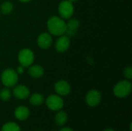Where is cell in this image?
<instances>
[{"label":"cell","mask_w":132,"mask_h":131,"mask_svg":"<svg viewBox=\"0 0 132 131\" xmlns=\"http://www.w3.org/2000/svg\"><path fill=\"white\" fill-rule=\"evenodd\" d=\"M47 29L50 34L56 36L64 35L67 31V22L58 16H52L47 21Z\"/></svg>","instance_id":"obj_1"},{"label":"cell","mask_w":132,"mask_h":131,"mask_svg":"<svg viewBox=\"0 0 132 131\" xmlns=\"http://www.w3.org/2000/svg\"><path fill=\"white\" fill-rule=\"evenodd\" d=\"M18 80L19 76L17 73L11 68L5 69L1 75V81L6 87L14 86L17 83Z\"/></svg>","instance_id":"obj_2"},{"label":"cell","mask_w":132,"mask_h":131,"mask_svg":"<svg viewBox=\"0 0 132 131\" xmlns=\"http://www.w3.org/2000/svg\"><path fill=\"white\" fill-rule=\"evenodd\" d=\"M131 83L128 80H122L118 83L114 87V93L119 98L128 97L131 91Z\"/></svg>","instance_id":"obj_3"},{"label":"cell","mask_w":132,"mask_h":131,"mask_svg":"<svg viewBox=\"0 0 132 131\" xmlns=\"http://www.w3.org/2000/svg\"><path fill=\"white\" fill-rule=\"evenodd\" d=\"M35 59L33 52L29 49H22L19 51L18 55V60L23 67L30 66Z\"/></svg>","instance_id":"obj_4"},{"label":"cell","mask_w":132,"mask_h":131,"mask_svg":"<svg viewBox=\"0 0 132 131\" xmlns=\"http://www.w3.org/2000/svg\"><path fill=\"white\" fill-rule=\"evenodd\" d=\"M58 11L62 19H70L73 15L74 12L73 2H70L69 0L62 1L59 5Z\"/></svg>","instance_id":"obj_5"},{"label":"cell","mask_w":132,"mask_h":131,"mask_svg":"<svg viewBox=\"0 0 132 131\" xmlns=\"http://www.w3.org/2000/svg\"><path fill=\"white\" fill-rule=\"evenodd\" d=\"M47 107L52 110H59L63 107V100L58 95H50L46 100Z\"/></svg>","instance_id":"obj_6"},{"label":"cell","mask_w":132,"mask_h":131,"mask_svg":"<svg viewBox=\"0 0 132 131\" xmlns=\"http://www.w3.org/2000/svg\"><path fill=\"white\" fill-rule=\"evenodd\" d=\"M101 100V94L98 90H92L89 91L86 96V102L90 107L97 106Z\"/></svg>","instance_id":"obj_7"},{"label":"cell","mask_w":132,"mask_h":131,"mask_svg":"<svg viewBox=\"0 0 132 131\" xmlns=\"http://www.w3.org/2000/svg\"><path fill=\"white\" fill-rule=\"evenodd\" d=\"M70 45V38L67 36L62 35L56 40V44H55V48H56L57 52L64 53L69 49Z\"/></svg>","instance_id":"obj_8"},{"label":"cell","mask_w":132,"mask_h":131,"mask_svg":"<svg viewBox=\"0 0 132 131\" xmlns=\"http://www.w3.org/2000/svg\"><path fill=\"white\" fill-rule=\"evenodd\" d=\"M53 42L50 33L43 32L37 38V44L41 49H48Z\"/></svg>","instance_id":"obj_9"},{"label":"cell","mask_w":132,"mask_h":131,"mask_svg":"<svg viewBox=\"0 0 132 131\" xmlns=\"http://www.w3.org/2000/svg\"><path fill=\"white\" fill-rule=\"evenodd\" d=\"M55 90L60 96H67L70 93V85L64 80H60L55 84Z\"/></svg>","instance_id":"obj_10"},{"label":"cell","mask_w":132,"mask_h":131,"mask_svg":"<svg viewBox=\"0 0 132 131\" xmlns=\"http://www.w3.org/2000/svg\"><path fill=\"white\" fill-rule=\"evenodd\" d=\"M29 90L27 86L24 85H19L17 86L13 90V94L14 96L19 100H25L29 96Z\"/></svg>","instance_id":"obj_11"},{"label":"cell","mask_w":132,"mask_h":131,"mask_svg":"<svg viewBox=\"0 0 132 131\" xmlns=\"http://www.w3.org/2000/svg\"><path fill=\"white\" fill-rule=\"evenodd\" d=\"M79 25H80V22L77 19H70L67 23V31H66L67 36L68 37L73 36L75 34L76 30L79 28Z\"/></svg>","instance_id":"obj_12"},{"label":"cell","mask_w":132,"mask_h":131,"mask_svg":"<svg viewBox=\"0 0 132 131\" xmlns=\"http://www.w3.org/2000/svg\"><path fill=\"white\" fill-rule=\"evenodd\" d=\"M15 116L19 120H24L29 116V110L27 107L21 106L16 108L15 110Z\"/></svg>","instance_id":"obj_13"},{"label":"cell","mask_w":132,"mask_h":131,"mask_svg":"<svg viewBox=\"0 0 132 131\" xmlns=\"http://www.w3.org/2000/svg\"><path fill=\"white\" fill-rule=\"evenodd\" d=\"M29 73L32 77L39 78V77L43 76V75L44 73V69L39 65H33L29 67Z\"/></svg>","instance_id":"obj_14"},{"label":"cell","mask_w":132,"mask_h":131,"mask_svg":"<svg viewBox=\"0 0 132 131\" xmlns=\"http://www.w3.org/2000/svg\"><path fill=\"white\" fill-rule=\"evenodd\" d=\"M67 120V115L64 111H60L55 117L56 124L59 126H62L66 124Z\"/></svg>","instance_id":"obj_15"},{"label":"cell","mask_w":132,"mask_h":131,"mask_svg":"<svg viewBox=\"0 0 132 131\" xmlns=\"http://www.w3.org/2000/svg\"><path fill=\"white\" fill-rule=\"evenodd\" d=\"M13 10V5L10 2H5L1 5L0 8V12H2L3 15H9L10 14Z\"/></svg>","instance_id":"obj_16"},{"label":"cell","mask_w":132,"mask_h":131,"mask_svg":"<svg viewBox=\"0 0 132 131\" xmlns=\"http://www.w3.org/2000/svg\"><path fill=\"white\" fill-rule=\"evenodd\" d=\"M29 101H30L31 104H32L34 106H39L43 103L44 98H43V95H41L39 93H34L30 97Z\"/></svg>","instance_id":"obj_17"},{"label":"cell","mask_w":132,"mask_h":131,"mask_svg":"<svg viewBox=\"0 0 132 131\" xmlns=\"http://www.w3.org/2000/svg\"><path fill=\"white\" fill-rule=\"evenodd\" d=\"M1 131H21L20 127L15 123H7L3 125Z\"/></svg>","instance_id":"obj_18"},{"label":"cell","mask_w":132,"mask_h":131,"mask_svg":"<svg viewBox=\"0 0 132 131\" xmlns=\"http://www.w3.org/2000/svg\"><path fill=\"white\" fill-rule=\"evenodd\" d=\"M11 98V92L9 89L5 88L0 92V99L2 101H7Z\"/></svg>","instance_id":"obj_19"},{"label":"cell","mask_w":132,"mask_h":131,"mask_svg":"<svg viewBox=\"0 0 132 131\" xmlns=\"http://www.w3.org/2000/svg\"><path fill=\"white\" fill-rule=\"evenodd\" d=\"M124 76L128 79V80H131L132 79V68L131 66H128L124 70Z\"/></svg>","instance_id":"obj_20"},{"label":"cell","mask_w":132,"mask_h":131,"mask_svg":"<svg viewBox=\"0 0 132 131\" xmlns=\"http://www.w3.org/2000/svg\"><path fill=\"white\" fill-rule=\"evenodd\" d=\"M15 72L17 73V74H22L24 73V67L22 66H19Z\"/></svg>","instance_id":"obj_21"},{"label":"cell","mask_w":132,"mask_h":131,"mask_svg":"<svg viewBox=\"0 0 132 131\" xmlns=\"http://www.w3.org/2000/svg\"><path fill=\"white\" fill-rule=\"evenodd\" d=\"M60 131H73V130L69 127H64V128H62Z\"/></svg>","instance_id":"obj_22"},{"label":"cell","mask_w":132,"mask_h":131,"mask_svg":"<svg viewBox=\"0 0 132 131\" xmlns=\"http://www.w3.org/2000/svg\"><path fill=\"white\" fill-rule=\"evenodd\" d=\"M19 1L21 2H29L31 0H19Z\"/></svg>","instance_id":"obj_23"},{"label":"cell","mask_w":132,"mask_h":131,"mask_svg":"<svg viewBox=\"0 0 132 131\" xmlns=\"http://www.w3.org/2000/svg\"><path fill=\"white\" fill-rule=\"evenodd\" d=\"M104 131H115V130H114L113 129H106V130H104Z\"/></svg>","instance_id":"obj_24"},{"label":"cell","mask_w":132,"mask_h":131,"mask_svg":"<svg viewBox=\"0 0 132 131\" xmlns=\"http://www.w3.org/2000/svg\"><path fill=\"white\" fill-rule=\"evenodd\" d=\"M70 2H77V0H69Z\"/></svg>","instance_id":"obj_25"},{"label":"cell","mask_w":132,"mask_h":131,"mask_svg":"<svg viewBox=\"0 0 132 131\" xmlns=\"http://www.w3.org/2000/svg\"><path fill=\"white\" fill-rule=\"evenodd\" d=\"M0 14H1V12H0Z\"/></svg>","instance_id":"obj_26"}]
</instances>
